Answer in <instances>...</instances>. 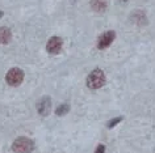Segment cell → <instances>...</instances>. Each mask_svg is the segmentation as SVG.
<instances>
[{
    "label": "cell",
    "mask_w": 155,
    "mask_h": 153,
    "mask_svg": "<svg viewBox=\"0 0 155 153\" xmlns=\"http://www.w3.org/2000/svg\"><path fill=\"white\" fill-rule=\"evenodd\" d=\"M91 7L96 12H104L107 9V2L105 0H92Z\"/></svg>",
    "instance_id": "cell-8"
},
{
    "label": "cell",
    "mask_w": 155,
    "mask_h": 153,
    "mask_svg": "<svg viewBox=\"0 0 155 153\" xmlns=\"http://www.w3.org/2000/svg\"><path fill=\"white\" fill-rule=\"evenodd\" d=\"M5 80L11 86H18L22 83V80H24V71L17 67L11 68L5 76Z\"/></svg>",
    "instance_id": "cell-3"
},
{
    "label": "cell",
    "mask_w": 155,
    "mask_h": 153,
    "mask_svg": "<svg viewBox=\"0 0 155 153\" xmlns=\"http://www.w3.org/2000/svg\"><path fill=\"white\" fill-rule=\"evenodd\" d=\"M114 38H116V33L113 32V30H108V32L101 34L97 39V48L104 50V48L109 47V46L112 45V42L114 41Z\"/></svg>",
    "instance_id": "cell-4"
},
{
    "label": "cell",
    "mask_w": 155,
    "mask_h": 153,
    "mask_svg": "<svg viewBox=\"0 0 155 153\" xmlns=\"http://www.w3.org/2000/svg\"><path fill=\"white\" fill-rule=\"evenodd\" d=\"M12 39V33L8 28H0V43L7 45Z\"/></svg>",
    "instance_id": "cell-7"
},
{
    "label": "cell",
    "mask_w": 155,
    "mask_h": 153,
    "mask_svg": "<svg viewBox=\"0 0 155 153\" xmlns=\"http://www.w3.org/2000/svg\"><path fill=\"white\" fill-rule=\"evenodd\" d=\"M50 109H51V99L49 97H44L37 105V111L40 113V115H42V117L48 115L50 113Z\"/></svg>",
    "instance_id": "cell-6"
},
{
    "label": "cell",
    "mask_w": 155,
    "mask_h": 153,
    "mask_svg": "<svg viewBox=\"0 0 155 153\" xmlns=\"http://www.w3.org/2000/svg\"><path fill=\"white\" fill-rule=\"evenodd\" d=\"M68 110H70V106H68V104H62V105H59V106H58V108H57L55 113H57V115L62 117V115H64V114H67Z\"/></svg>",
    "instance_id": "cell-9"
},
{
    "label": "cell",
    "mask_w": 155,
    "mask_h": 153,
    "mask_svg": "<svg viewBox=\"0 0 155 153\" xmlns=\"http://www.w3.org/2000/svg\"><path fill=\"white\" fill-rule=\"evenodd\" d=\"M105 84V73L101 70H94L87 77V86L90 89H99Z\"/></svg>",
    "instance_id": "cell-1"
},
{
    "label": "cell",
    "mask_w": 155,
    "mask_h": 153,
    "mask_svg": "<svg viewBox=\"0 0 155 153\" xmlns=\"http://www.w3.org/2000/svg\"><path fill=\"white\" fill-rule=\"evenodd\" d=\"M122 2H124V3H125V2H127V0H122Z\"/></svg>",
    "instance_id": "cell-12"
},
{
    "label": "cell",
    "mask_w": 155,
    "mask_h": 153,
    "mask_svg": "<svg viewBox=\"0 0 155 153\" xmlns=\"http://www.w3.org/2000/svg\"><path fill=\"white\" fill-rule=\"evenodd\" d=\"M62 45H63V41L59 37H51L46 43V50L50 52V54H58V52L62 50Z\"/></svg>",
    "instance_id": "cell-5"
},
{
    "label": "cell",
    "mask_w": 155,
    "mask_h": 153,
    "mask_svg": "<svg viewBox=\"0 0 155 153\" xmlns=\"http://www.w3.org/2000/svg\"><path fill=\"white\" fill-rule=\"evenodd\" d=\"M34 148L33 141L25 136H21L16 139L12 144V151L15 153H30Z\"/></svg>",
    "instance_id": "cell-2"
},
{
    "label": "cell",
    "mask_w": 155,
    "mask_h": 153,
    "mask_svg": "<svg viewBox=\"0 0 155 153\" xmlns=\"http://www.w3.org/2000/svg\"><path fill=\"white\" fill-rule=\"evenodd\" d=\"M121 120H122V118H121V117L113 118V119H112L110 122H108L107 127H108V128H113V127H114V126H116V124H117V123H120V122H121Z\"/></svg>",
    "instance_id": "cell-10"
},
{
    "label": "cell",
    "mask_w": 155,
    "mask_h": 153,
    "mask_svg": "<svg viewBox=\"0 0 155 153\" xmlns=\"http://www.w3.org/2000/svg\"><path fill=\"white\" fill-rule=\"evenodd\" d=\"M95 153H105V145L104 144H99L95 149Z\"/></svg>",
    "instance_id": "cell-11"
}]
</instances>
